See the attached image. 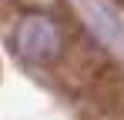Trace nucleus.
<instances>
[{
    "label": "nucleus",
    "mask_w": 124,
    "mask_h": 120,
    "mask_svg": "<svg viewBox=\"0 0 124 120\" xmlns=\"http://www.w3.org/2000/svg\"><path fill=\"white\" fill-rule=\"evenodd\" d=\"M10 43H14L17 57L44 67V63H54L64 53V30L47 13H23L14 27V33H10Z\"/></svg>",
    "instance_id": "obj_1"
}]
</instances>
